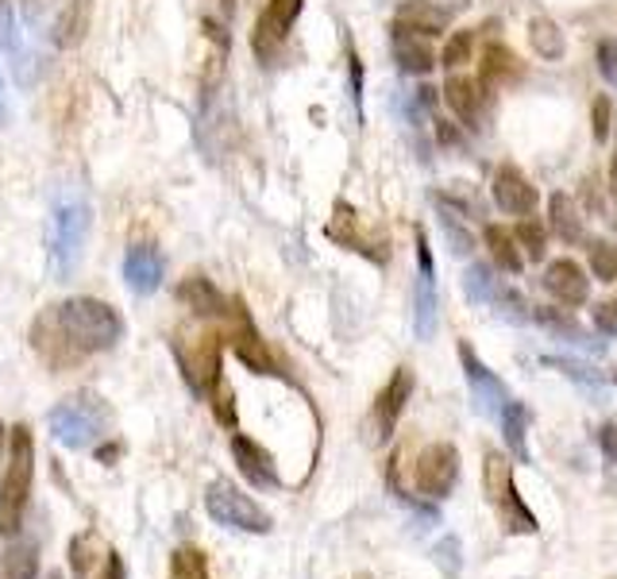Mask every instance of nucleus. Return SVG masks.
Segmentation results:
<instances>
[{"instance_id": "nucleus-1", "label": "nucleus", "mask_w": 617, "mask_h": 579, "mask_svg": "<svg viewBox=\"0 0 617 579\" xmlns=\"http://www.w3.org/2000/svg\"><path fill=\"white\" fill-rule=\"evenodd\" d=\"M35 333L54 336V341H32L35 352H47L51 344H59V364H74V359L94 356V352L116 348L120 336H124V321L101 298H70L54 306L42 321H35Z\"/></svg>"}, {"instance_id": "nucleus-2", "label": "nucleus", "mask_w": 617, "mask_h": 579, "mask_svg": "<svg viewBox=\"0 0 617 579\" xmlns=\"http://www.w3.org/2000/svg\"><path fill=\"white\" fill-rule=\"evenodd\" d=\"M35 483V441L27 426H12L9 433V468L0 479V537H16L24 526L27 498Z\"/></svg>"}, {"instance_id": "nucleus-3", "label": "nucleus", "mask_w": 617, "mask_h": 579, "mask_svg": "<svg viewBox=\"0 0 617 579\" xmlns=\"http://www.w3.org/2000/svg\"><path fill=\"white\" fill-rule=\"evenodd\" d=\"M85 236H89V205L82 194H62L51 209V229H47V256H51L54 279H70L77 271Z\"/></svg>"}, {"instance_id": "nucleus-4", "label": "nucleus", "mask_w": 617, "mask_h": 579, "mask_svg": "<svg viewBox=\"0 0 617 579\" xmlns=\"http://www.w3.org/2000/svg\"><path fill=\"white\" fill-rule=\"evenodd\" d=\"M47 426H51V436L62 448L77 452L104 441V433L112 426V414L104 406V398H97V394H70V398H62L47 414Z\"/></svg>"}, {"instance_id": "nucleus-5", "label": "nucleus", "mask_w": 617, "mask_h": 579, "mask_svg": "<svg viewBox=\"0 0 617 579\" xmlns=\"http://www.w3.org/2000/svg\"><path fill=\"white\" fill-rule=\"evenodd\" d=\"M482 483H486V494H491L494 510L502 514L509 533H533L536 518L529 514V506L521 503V494H517V483H514V464H509L502 452H486Z\"/></svg>"}, {"instance_id": "nucleus-6", "label": "nucleus", "mask_w": 617, "mask_h": 579, "mask_svg": "<svg viewBox=\"0 0 617 579\" xmlns=\"http://www.w3.org/2000/svg\"><path fill=\"white\" fill-rule=\"evenodd\" d=\"M205 510H209L212 521H220V526L229 529H244V533H271V514L262 510L255 498H247L244 491H239L236 483H229V479H217V483L209 486V494H205Z\"/></svg>"}, {"instance_id": "nucleus-7", "label": "nucleus", "mask_w": 617, "mask_h": 579, "mask_svg": "<svg viewBox=\"0 0 617 579\" xmlns=\"http://www.w3.org/2000/svg\"><path fill=\"white\" fill-rule=\"evenodd\" d=\"M414 476H417V491L421 494H429V498H448L459 479L456 444H429V448L417 456Z\"/></svg>"}, {"instance_id": "nucleus-8", "label": "nucleus", "mask_w": 617, "mask_h": 579, "mask_svg": "<svg viewBox=\"0 0 617 579\" xmlns=\"http://www.w3.org/2000/svg\"><path fill=\"white\" fill-rule=\"evenodd\" d=\"M301 4L305 0H267V9H262L259 24H255V35H251V47L262 62H271L274 54H279V47L286 44L289 27L301 16Z\"/></svg>"}, {"instance_id": "nucleus-9", "label": "nucleus", "mask_w": 617, "mask_h": 579, "mask_svg": "<svg viewBox=\"0 0 617 579\" xmlns=\"http://www.w3.org/2000/svg\"><path fill=\"white\" fill-rule=\"evenodd\" d=\"M174 352H178L182 375H186L189 391L205 398V394L220 383V336H197L194 352L186 348H174Z\"/></svg>"}, {"instance_id": "nucleus-10", "label": "nucleus", "mask_w": 617, "mask_h": 579, "mask_svg": "<svg viewBox=\"0 0 617 579\" xmlns=\"http://www.w3.org/2000/svg\"><path fill=\"white\" fill-rule=\"evenodd\" d=\"M494 201H498L502 213L509 217H529L536 209V201H541V194H536V186L529 178H525L521 171H517L514 162H502L498 174H494Z\"/></svg>"}, {"instance_id": "nucleus-11", "label": "nucleus", "mask_w": 617, "mask_h": 579, "mask_svg": "<svg viewBox=\"0 0 617 579\" xmlns=\"http://www.w3.org/2000/svg\"><path fill=\"white\" fill-rule=\"evenodd\" d=\"M544 286L556 301L564 306H583L591 298V274L576 263V259H552L544 267Z\"/></svg>"}, {"instance_id": "nucleus-12", "label": "nucleus", "mask_w": 617, "mask_h": 579, "mask_svg": "<svg viewBox=\"0 0 617 579\" xmlns=\"http://www.w3.org/2000/svg\"><path fill=\"white\" fill-rule=\"evenodd\" d=\"M124 282L136 294H155L162 286V256L155 244H136L127 247L124 256Z\"/></svg>"}, {"instance_id": "nucleus-13", "label": "nucleus", "mask_w": 617, "mask_h": 579, "mask_svg": "<svg viewBox=\"0 0 617 579\" xmlns=\"http://www.w3.org/2000/svg\"><path fill=\"white\" fill-rule=\"evenodd\" d=\"M409 398H414V371H409V367H398V371H394V379L382 386L379 402H374V421H379V433L382 436H386L390 429L398 426L402 409H406Z\"/></svg>"}, {"instance_id": "nucleus-14", "label": "nucleus", "mask_w": 617, "mask_h": 579, "mask_svg": "<svg viewBox=\"0 0 617 579\" xmlns=\"http://www.w3.org/2000/svg\"><path fill=\"white\" fill-rule=\"evenodd\" d=\"M390 47H394V59H398V66L406 70V74H429V70L436 66L432 47L424 44L417 32L402 27L398 20H394V27H390Z\"/></svg>"}, {"instance_id": "nucleus-15", "label": "nucleus", "mask_w": 617, "mask_h": 579, "mask_svg": "<svg viewBox=\"0 0 617 579\" xmlns=\"http://www.w3.org/2000/svg\"><path fill=\"white\" fill-rule=\"evenodd\" d=\"M232 456H236L239 471H244L255 486H279V471H274L271 452L262 448V444H255L251 436H239V433L232 436Z\"/></svg>"}, {"instance_id": "nucleus-16", "label": "nucleus", "mask_w": 617, "mask_h": 579, "mask_svg": "<svg viewBox=\"0 0 617 579\" xmlns=\"http://www.w3.org/2000/svg\"><path fill=\"white\" fill-rule=\"evenodd\" d=\"M178 298L186 301L197 317H224L229 313V298H224V294L212 286V279H205V274H189V279H182Z\"/></svg>"}, {"instance_id": "nucleus-17", "label": "nucleus", "mask_w": 617, "mask_h": 579, "mask_svg": "<svg viewBox=\"0 0 617 579\" xmlns=\"http://www.w3.org/2000/svg\"><path fill=\"white\" fill-rule=\"evenodd\" d=\"M548 229L556 232L564 244H579V239H583V209H579L576 197L564 194V189H556V194L548 197Z\"/></svg>"}, {"instance_id": "nucleus-18", "label": "nucleus", "mask_w": 617, "mask_h": 579, "mask_svg": "<svg viewBox=\"0 0 617 579\" xmlns=\"http://www.w3.org/2000/svg\"><path fill=\"white\" fill-rule=\"evenodd\" d=\"M482 94L486 89L474 82V77H448V86H444V101L448 109L464 120L467 128H479V112H482Z\"/></svg>"}, {"instance_id": "nucleus-19", "label": "nucleus", "mask_w": 617, "mask_h": 579, "mask_svg": "<svg viewBox=\"0 0 617 579\" xmlns=\"http://www.w3.org/2000/svg\"><path fill=\"white\" fill-rule=\"evenodd\" d=\"M232 352L244 359V367H251L255 375H274V371H279V367H274V356L267 352V341H259V333H255L247 321L232 333Z\"/></svg>"}, {"instance_id": "nucleus-20", "label": "nucleus", "mask_w": 617, "mask_h": 579, "mask_svg": "<svg viewBox=\"0 0 617 579\" xmlns=\"http://www.w3.org/2000/svg\"><path fill=\"white\" fill-rule=\"evenodd\" d=\"M0 51L9 54V62H12V70H16V77L20 82H32V74H27V51H24V35H20V27H16V16H12V9H9V0H0Z\"/></svg>"}, {"instance_id": "nucleus-21", "label": "nucleus", "mask_w": 617, "mask_h": 579, "mask_svg": "<svg viewBox=\"0 0 617 579\" xmlns=\"http://www.w3.org/2000/svg\"><path fill=\"white\" fill-rule=\"evenodd\" d=\"M486 247H491V259L494 263L502 267V271H509V274H517L525 267V251H521V244H517V236H514V229H506V224H486Z\"/></svg>"}, {"instance_id": "nucleus-22", "label": "nucleus", "mask_w": 617, "mask_h": 579, "mask_svg": "<svg viewBox=\"0 0 617 579\" xmlns=\"http://www.w3.org/2000/svg\"><path fill=\"white\" fill-rule=\"evenodd\" d=\"M521 74V59H517L509 47L502 44H491L482 51V62H479V86H494V82H509V77Z\"/></svg>"}, {"instance_id": "nucleus-23", "label": "nucleus", "mask_w": 617, "mask_h": 579, "mask_svg": "<svg viewBox=\"0 0 617 579\" xmlns=\"http://www.w3.org/2000/svg\"><path fill=\"white\" fill-rule=\"evenodd\" d=\"M398 24L429 39V35H440V32H444L448 16H444L440 9H432L429 0H409V4H402V9H398Z\"/></svg>"}, {"instance_id": "nucleus-24", "label": "nucleus", "mask_w": 617, "mask_h": 579, "mask_svg": "<svg viewBox=\"0 0 617 579\" xmlns=\"http://www.w3.org/2000/svg\"><path fill=\"white\" fill-rule=\"evenodd\" d=\"M529 44H533V51L541 54L544 62L564 59V51H567L564 32H559L556 20H548V16H536L533 24H529Z\"/></svg>"}, {"instance_id": "nucleus-25", "label": "nucleus", "mask_w": 617, "mask_h": 579, "mask_svg": "<svg viewBox=\"0 0 617 579\" xmlns=\"http://www.w3.org/2000/svg\"><path fill=\"white\" fill-rule=\"evenodd\" d=\"M35 576H39V545H35V541H16V545L4 553L0 579H35Z\"/></svg>"}, {"instance_id": "nucleus-26", "label": "nucleus", "mask_w": 617, "mask_h": 579, "mask_svg": "<svg viewBox=\"0 0 617 579\" xmlns=\"http://www.w3.org/2000/svg\"><path fill=\"white\" fill-rule=\"evenodd\" d=\"M170 579H209V564L197 549H178L170 556Z\"/></svg>"}, {"instance_id": "nucleus-27", "label": "nucleus", "mask_w": 617, "mask_h": 579, "mask_svg": "<svg viewBox=\"0 0 617 579\" xmlns=\"http://www.w3.org/2000/svg\"><path fill=\"white\" fill-rule=\"evenodd\" d=\"M471 54H474V35L471 32H452V39L444 44V51H440V62H444L448 70H459V66L471 62Z\"/></svg>"}, {"instance_id": "nucleus-28", "label": "nucleus", "mask_w": 617, "mask_h": 579, "mask_svg": "<svg viewBox=\"0 0 617 579\" xmlns=\"http://www.w3.org/2000/svg\"><path fill=\"white\" fill-rule=\"evenodd\" d=\"M514 236H517V244L525 247V259H544V244H548V236H544L541 221H517Z\"/></svg>"}, {"instance_id": "nucleus-29", "label": "nucleus", "mask_w": 617, "mask_h": 579, "mask_svg": "<svg viewBox=\"0 0 617 579\" xmlns=\"http://www.w3.org/2000/svg\"><path fill=\"white\" fill-rule=\"evenodd\" d=\"M591 271H594V279H602V282H617V247L594 239L591 244Z\"/></svg>"}, {"instance_id": "nucleus-30", "label": "nucleus", "mask_w": 617, "mask_h": 579, "mask_svg": "<svg viewBox=\"0 0 617 579\" xmlns=\"http://www.w3.org/2000/svg\"><path fill=\"white\" fill-rule=\"evenodd\" d=\"M85 9H89L85 0H74V12L66 9V16L59 20V27H54V32H59V44H62V47H70V44H77V39H82Z\"/></svg>"}, {"instance_id": "nucleus-31", "label": "nucleus", "mask_w": 617, "mask_h": 579, "mask_svg": "<svg viewBox=\"0 0 617 579\" xmlns=\"http://www.w3.org/2000/svg\"><path fill=\"white\" fill-rule=\"evenodd\" d=\"M599 74L609 86H617V39H602L599 44Z\"/></svg>"}, {"instance_id": "nucleus-32", "label": "nucleus", "mask_w": 617, "mask_h": 579, "mask_svg": "<svg viewBox=\"0 0 617 579\" xmlns=\"http://www.w3.org/2000/svg\"><path fill=\"white\" fill-rule=\"evenodd\" d=\"M594 329L606 336H617V301H599L594 306Z\"/></svg>"}, {"instance_id": "nucleus-33", "label": "nucleus", "mask_w": 617, "mask_h": 579, "mask_svg": "<svg viewBox=\"0 0 617 579\" xmlns=\"http://www.w3.org/2000/svg\"><path fill=\"white\" fill-rule=\"evenodd\" d=\"M212 391H217V418L224 421V426H236V409H232V386L220 379Z\"/></svg>"}, {"instance_id": "nucleus-34", "label": "nucleus", "mask_w": 617, "mask_h": 579, "mask_svg": "<svg viewBox=\"0 0 617 579\" xmlns=\"http://www.w3.org/2000/svg\"><path fill=\"white\" fill-rule=\"evenodd\" d=\"M591 116H594V139H599V144H606V136H609V128H614V124H609V101L606 97H599V101H594V109H591Z\"/></svg>"}, {"instance_id": "nucleus-35", "label": "nucleus", "mask_w": 617, "mask_h": 579, "mask_svg": "<svg viewBox=\"0 0 617 579\" xmlns=\"http://www.w3.org/2000/svg\"><path fill=\"white\" fill-rule=\"evenodd\" d=\"M599 444H602V452H606V460L617 464V426H602L599 429Z\"/></svg>"}, {"instance_id": "nucleus-36", "label": "nucleus", "mask_w": 617, "mask_h": 579, "mask_svg": "<svg viewBox=\"0 0 617 579\" xmlns=\"http://www.w3.org/2000/svg\"><path fill=\"white\" fill-rule=\"evenodd\" d=\"M101 579H124V564H120V556H109V564H104V576Z\"/></svg>"}, {"instance_id": "nucleus-37", "label": "nucleus", "mask_w": 617, "mask_h": 579, "mask_svg": "<svg viewBox=\"0 0 617 579\" xmlns=\"http://www.w3.org/2000/svg\"><path fill=\"white\" fill-rule=\"evenodd\" d=\"M609 197L617 201V155H614V162H609Z\"/></svg>"}, {"instance_id": "nucleus-38", "label": "nucleus", "mask_w": 617, "mask_h": 579, "mask_svg": "<svg viewBox=\"0 0 617 579\" xmlns=\"http://www.w3.org/2000/svg\"><path fill=\"white\" fill-rule=\"evenodd\" d=\"M4 444H9V433H4V426H0V464H4Z\"/></svg>"}, {"instance_id": "nucleus-39", "label": "nucleus", "mask_w": 617, "mask_h": 579, "mask_svg": "<svg viewBox=\"0 0 617 579\" xmlns=\"http://www.w3.org/2000/svg\"><path fill=\"white\" fill-rule=\"evenodd\" d=\"M47 579H62V571H51V576H47Z\"/></svg>"}, {"instance_id": "nucleus-40", "label": "nucleus", "mask_w": 617, "mask_h": 579, "mask_svg": "<svg viewBox=\"0 0 617 579\" xmlns=\"http://www.w3.org/2000/svg\"><path fill=\"white\" fill-rule=\"evenodd\" d=\"M0 97H4V77H0Z\"/></svg>"}, {"instance_id": "nucleus-41", "label": "nucleus", "mask_w": 617, "mask_h": 579, "mask_svg": "<svg viewBox=\"0 0 617 579\" xmlns=\"http://www.w3.org/2000/svg\"><path fill=\"white\" fill-rule=\"evenodd\" d=\"M614 379H617V371H614Z\"/></svg>"}]
</instances>
